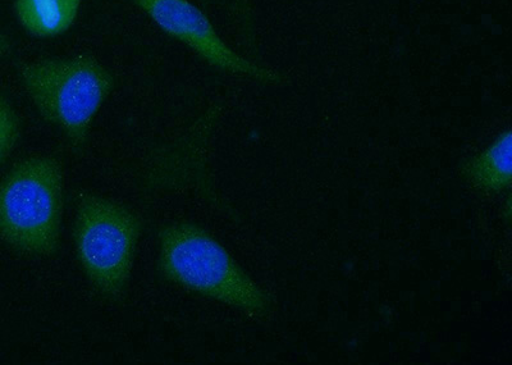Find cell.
Here are the masks:
<instances>
[{
  "label": "cell",
  "mask_w": 512,
  "mask_h": 365,
  "mask_svg": "<svg viewBox=\"0 0 512 365\" xmlns=\"http://www.w3.org/2000/svg\"><path fill=\"white\" fill-rule=\"evenodd\" d=\"M159 240V268L168 281L251 317L271 312V296L204 228L173 223L160 230Z\"/></svg>",
  "instance_id": "cell-1"
},
{
  "label": "cell",
  "mask_w": 512,
  "mask_h": 365,
  "mask_svg": "<svg viewBox=\"0 0 512 365\" xmlns=\"http://www.w3.org/2000/svg\"><path fill=\"white\" fill-rule=\"evenodd\" d=\"M17 70L41 117L80 152L91 122L116 84L112 72L90 54L20 62Z\"/></svg>",
  "instance_id": "cell-2"
},
{
  "label": "cell",
  "mask_w": 512,
  "mask_h": 365,
  "mask_svg": "<svg viewBox=\"0 0 512 365\" xmlns=\"http://www.w3.org/2000/svg\"><path fill=\"white\" fill-rule=\"evenodd\" d=\"M62 213L63 171L57 159H27L0 182V236L20 252L56 253Z\"/></svg>",
  "instance_id": "cell-3"
},
{
  "label": "cell",
  "mask_w": 512,
  "mask_h": 365,
  "mask_svg": "<svg viewBox=\"0 0 512 365\" xmlns=\"http://www.w3.org/2000/svg\"><path fill=\"white\" fill-rule=\"evenodd\" d=\"M140 234V218L130 209L99 196H82L75 227L77 258L108 298L125 291Z\"/></svg>",
  "instance_id": "cell-4"
},
{
  "label": "cell",
  "mask_w": 512,
  "mask_h": 365,
  "mask_svg": "<svg viewBox=\"0 0 512 365\" xmlns=\"http://www.w3.org/2000/svg\"><path fill=\"white\" fill-rule=\"evenodd\" d=\"M171 38L181 41L208 65L263 84H281L285 77L241 57L228 47L212 21L190 0H131Z\"/></svg>",
  "instance_id": "cell-5"
},
{
  "label": "cell",
  "mask_w": 512,
  "mask_h": 365,
  "mask_svg": "<svg viewBox=\"0 0 512 365\" xmlns=\"http://www.w3.org/2000/svg\"><path fill=\"white\" fill-rule=\"evenodd\" d=\"M512 132H502L482 153L464 163L465 179L484 193H500L512 181Z\"/></svg>",
  "instance_id": "cell-6"
},
{
  "label": "cell",
  "mask_w": 512,
  "mask_h": 365,
  "mask_svg": "<svg viewBox=\"0 0 512 365\" xmlns=\"http://www.w3.org/2000/svg\"><path fill=\"white\" fill-rule=\"evenodd\" d=\"M82 0H16L18 21L36 38H53L75 24Z\"/></svg>",
  "instance_id": "cell-7"
},
{
  "label": "cell",
  "mask_w": 512,
  "mask_h": 365,
  "mask_svg": "<svg viewBox=\"0 0 512 365\" xmlns=\"http://www.w3.org/2000/svg\"><path fill=\"white\" fill-rule=\"evenodd\" d=\"M21 123L9 100L0 97V162L15 148L20 138Z\"/></svg>",
  "instance_id": "cell-8"
},
{
  "label": "cell",
  "mask_w": 512,
  "mask_h": 365,
  "mask_svg": "<svg viewBox=\"0 0 512 365\" xmlns=\"http://www.w3.org/2000/svg\"><path fill=\"white\" fill-rule=\"evenodd\" d=\"M9 41L3 34H0V59L4 57V54L8 52Z\"/></svg>",
  "instance_id": "cell-9"
},
{
  "label": "cell",
  "mask_w": 512,
  "mask_h": 365,
  "mask_svg": "<svg viewBox=\"0 0 512 365\" xmlns=\"http://www.w3.org/2000/svg\"><path fill=\"white\" fill-rule=\"evenodd\" d=\"M205 3L209 2V0H204Z\"/></svg>",
  "instance_id": "cell-10"
}]
</instances>
